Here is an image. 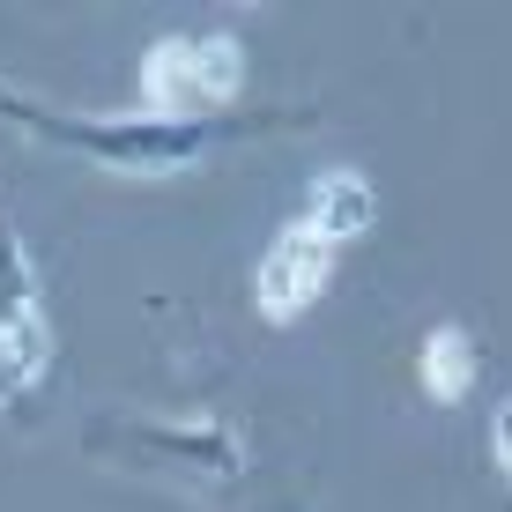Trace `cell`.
Returning <instances> with one entry per match:
<instances>
[{
  "mask_svg": "<svg viewBox=\"0 0 512 512\" xmlns=\"http://www.w3.org/2000/svg\"><path fill=\"white\" fill-rule=\"evenodd\" d=\"M245 82L238 38H156L141 60V104L149 112H186V104H231Z\"/></svg>",
  "mask_w": 512,
  "mask_h": 512,
  "instance_id": "obj_1",
  "label": "cell"
},
{
  "mask_svg": "<svg viewBox=\"0 0 512 512\" xmlns=\"http://www.w3.org/2000/svg\"><path fill=\"white\" fill-rule=\"evenodd\" d=\"M52 357V327H45V297L30 275V253L15 231H0V372L8 379H38Z\"/></svg>",
  "mask_w": 512,
  "mask_h": 512,
  "instance_id": "obj_2",
  "label": "cell"
},
{
  "mask_svg": "<svg viewBox=\"0 0 512 512\" xmlns=\"http://www.w3.org/2000/svg\"><path fill=\"white\" fill-rule=\"evenodd\" d=\"M327 275H334V238H320L312 223H290V231L268 245L260 275H253V305H260V320L290 327L297 312H305L312 297L327 290Z\"/></svg>",
  "mask_w": 512,
  "mask_h": 512,
  "instance_id": "obj_3",
  "label": "cell"
},
{
  "mask_svg": "<svg viewBox=\"0 0 512 512\" xmlns=\"http://www.w3.org/2000/svg\"><path fill=\"white\" fill-rule=\"evenodd\" d=\"M372 216H379V193H372V179L364 171H320L312 179V208H305V223L320 238H357V231H372Z\"/></svg>",
  "mask_w": 512,
  "mask_h": 512,
  "instance_id": "obj_4",
  "label": "cell"
},
{
  "mask_svg": "<svg viewBox=\"0 0 512 512\" xmlns=\"http://www.w3.org/2000/svg\"><path fill=\"white\" fill-rule=\"evenodd\" d=\"M475 379V342L461 327H438L431 342H423V394L431 401H461Z\"/></svg>",
  "mask_w": 512,
  "mask_h": 512,
  "instance_id": "obj_5",
  "label": "cell"
},
{
  "mask_svg": "<svg viewBox=\"0 0 512 512\" xmlns=\"http://www.w3.org/2000/svg\"><path fill=\"white\" fill-rule=\"evenodd\" d=\"M490 461L512 475V401H498V416H490Z\"/></svg>",
  "mask_w": 512,
  "mask_h": 512,
  "instance_id": "obj_6",
  "label": "cell"
}]
</instances>
